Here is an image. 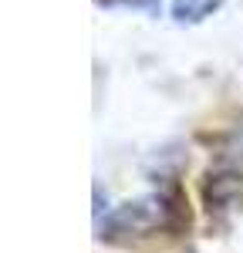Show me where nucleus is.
<instances>
[{"mask_svg":"<svg viewBox=\"0 0 243 253\" xmlns=\"http://www.w3.org/2000/svg\"><path fill=\"white\" fill-rule=\"evenodd\" d=\"M179 219L176 199L165 193H152L142 199H128L98 219V236L101 240H132V236H152L172 226Z\"/></svg>","mask_w":243,"mask_h":253,"instance_id":"1","label":"nucleus"},{"mask_svg":"<svg viewBox=\"0 0 243 253\" xmlns=\"http://www.w3.org/2000/svg\"><path fill=\"white\" fill-rule=\"evenodd\" d=\"M223 0H172V17L176 24H200L209 14H216Z\"/></svg>","mask_w":243,"mask_h":253,"instance_id":"2","label":"nucleus"}]
</instances>
